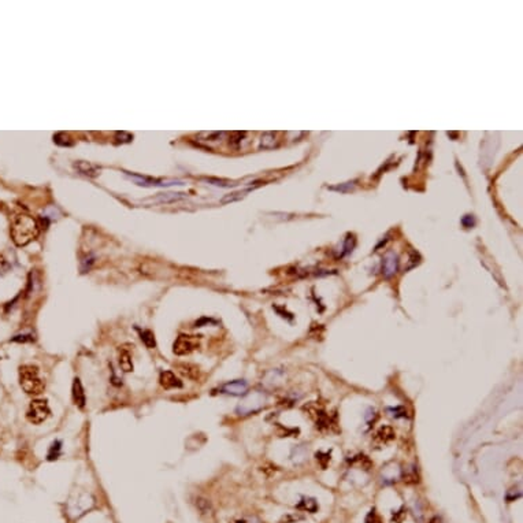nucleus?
<instances>
[{"label":"nucleus","instance_id":"nucleus-6","mask_svg":"<svg viewBox=\"0 0 523 523\" xmlns=\"http://www.w3.org/2000/svg\"><path fill=\"white\" fill-rule=\"evenodd\" d=\"M304 410L308 412V415L315 422V426L318 427L319 430H324L326 427H329V418H327L326 412L322 408L310 404V405H304Z\"/></svg>","mask_w":523,"mask_h":523},{"label":"nucleus","instance_id":"nucleus-30","mask_svg":"<svg viewBox=\"0 0 523 523\" xmlns=\"http://www.w3.org/2000/svg\"><path fill=\"white\" fill-rule=\"evenodd\" d=\"M299 521H303V517L301 515H298V514H291V515H286L281 519V523H296Z\"/></svg>","mask_w":523,"mask_h":523},{"label":"nucleus","instance_id":"nucleus-37","mask_svg":"<svg viewBox=\"0 0 523 523\" xmlns=\"http://www.w3.org/2000/svg\"><path fill=\"white\" fill-rule=\"evenodd\" d=\"M234 523H247V522H245V521H241V519H240V521H236Z\"/></svg>","mask_w":523,"mask_h":523},{"label":"nucleus","instance_id":"nucleus-14","mask_svg":"<svg viewBox=\"0 0 523 523\" xmlns=\"http://www.w3.org/2000/svg\"><path fill=\"white\" fill-rule=\"evenodd\" d=\"M120 366L121 369L125 371V373L133 371L132 355H130V352L127 351L126 348H121L120 349Z\"/></svg>","mask_w":523,"mask_h":523},{"label":"nucleus","instance_id":"nucleus-35","mask_svg":"<svg viewBox=\"0 0 523 523\" xmlns=\"http://www.w3.org/2000/svg\"><path fill=\"white\" fill-rule=\"evenodd\" d=\"M8 269H10V265L7 263V260L4 259V256H3V255L0 253V273L7 272Z\"/></svg>","mask_w":523,"mask_h":523},{"label":"nucleus","instance_id":"nucleus-2","mask_svg":"<svg viewBox=\"0 0 523 523\" xmlns=\"http://www.w3.org/2000/svg\"><path fill=\"white\" fill-rule=\"evenodd\" d=\"M21 388L27 395H40L46 389V384L40 378L39 369L33 364H24L20 367Z\"/></svg>","mask_w":523,"mask_h":523},{"label":"nucleus","instance_id":"nucleus-34","mask_svg":"<svg viewBox=\"0 0 523 523\" xmlns=\"http://www.w3.org/2000/svg\"><path fill=\"white\" fill-rule=\"evenodd\" d=\"M404 517H405V512H404V510H400L398 512H396V514H393V517H392V522L400 523L401 521H403Z\"/></svg>","mask_w":523,"mask_h":523},{"label":"nucleus","instance_id":"nucleus-24","mask_svg":"<svg viewBox=\"0 0 523 523\" xmlns=\"http://www.w3.org/2000/svg\"><path fill=\"white\" fill-rule=\"evenodd\" d=\"M53 141H55L58 146H62V147H70L72 144H73L72 141H69V137H67L65 133H58V134H55V136H53Z\"/></svg>","mask_w":523,"mask_h":523},{"label":"nucleus","instance_id":"nucleus-29","mask_svg":"<svg viewBox=\"0 0 523 523\" xmlns=\"http://www.w3.org/2000/svg\"><path fill=\"white\" fill-rule=\"evenodd\" d=\"M389 412H392V417H395V418L407 417V410H405L404 407H395V408H389Z\"/></svg>","mask_w":523,"mask_h":523},{"label":"nucleus","instance_id":"nucleus-3","mask_svg":"<svg viewBox=\"0 0 523 523\" xmlns=\"http://www.w3.org/2000/svg\"><path fill=\"white\" fill-rule=\"evenodd\" d=\"M51 415V410H50V405L47 403V400H33L29 408H27L26 418L27 421L30 423L33 424H40L43 422H46L47 418Z\"/></svg>","mask_w":523,"mask_h":523},{"label":"nucleus","instance_id":"nucleus-15","mask_svg":"<svg viewBox=\"0 0 523 523\" xmlns=\"http://www.w3.org/2000/svg\"><path fill=\"white\" fill-rule=\"evenodd\" d=\"M298 508L299 510L307 511V512H311V514H314V512H317V511H318V503H317L314 498H305V497H303V498H301V501L298 504Z\"/></svg>","mask_w":523,"mask_h":523},{"label":"nucleus","instance_id":"nucleus-4","mask_svg":"<svg viewBox=\"0 0 523 523\" xmlns=\"http://www.w3.org/2000/svg\"><path fill=\"white\" fill-rule=\"evenodd\" d=\"M200 347L199 338L196 336H188V334H179L173 345V352L177 356H185L196 351Z\"/></svg>","mask_w":523,"mask_h":523},{"label":"nucleus","instance_id":"nucleus-1","mask_svg":"<svg viewBox=\"0 0 523 523\" xmlns=\"http://www.w3.org/2000/svg\"><path fill=\"white\" fill-rule=\"evenodd\" d=\"M39 234V225L32 217L29 215H17L11 226V236L15 244L18 247L29 244Z\"/></svg>","mask_w":523,"mask_h":523},{"label":"nucleus","instance_id":"nucleus-26","mask_svg":"<svg viewBox=\"0 0 523 523\" xmlns=\"http://www.w3.org/2000/svg\"><path fill=\"white\" fill-rule=\"evenodd\" d=\"M207 182H210L212 185L222 186V188H233V186L237 185V184H234V182H229V181H224V179L217 178H207Z\"/></svg>","mask_w":523,"mask_h":523},{"label":"nucleus","instance_id":"nucleus-13","mask_svg":"<svg viewBox=\"0 0 523 523\" xmlns=\"http://www.w3.org/2000/svg\"><path fill=\"white\" fill-rule=\"evenodd\" d=\"M74 169L77 172H80L81 174H85V175H89V177H96L99 170L95 167L93 165H91L89 162H84V160H78L74 163Z\"/></svg>","mask_w":523,"mask_h":523},{"label":"nucleus","instance_id":"nucleus-36","mask_svg":"<svg viewBox=\"0 0 523 523\" xmlns=\"http://www.w3.org/2000/svg\"><path fill=\"white\" fill-rule=\"evenodd\" d=\"M429 523H441V519H440L438 517H434V518H431L430 522Z\"/></svg>","mask_w":523,"mask_h":523},{"label":"nucleus","instance_id":"nucleus-33","mask_svg":"<svg viewBox=\"0 0 523 523\" xmlns=\"http://www.w3.org/2000/svg\"><path fill=\"white\" fill-rule=\"evenodd\" d=\"M33 340L34 338L32 337V334H20V336L13 337V341H17V343H30Z\"/></svg>","mask_w":523,"mask_h":523},{"label":"nucleus","instance_id":"nucleus-27","mask_svg":"<svg viewBox=\"0 0 523 523\" xmlns=\"http://www.w3.org/2000/svg\"><path fill=\"white\" fill-rule=\"evenodd\" d=\"M115 140H117V143H130L133 140V136L130 133L118 132L115 134Z\"/></svg>","mask_w":523,"mask_h":523},{"label":"nucleus","instance_id":"nucleus-12","mask_svg":"<svg viewBox=\"0 0 523 523\" xmlns=\"http://www.w3.org/2000/svg\"><path fill=\"white\" fill-rule=\"evenodd\" d=\"M395 436H396L395 430L392 429L391 426H381L374 434V443L388 444L395 438Z\"/></svg>","mask_w":523,"mask_h":523},{"label":"nucleus","instance_id":"nucleus-19","mask_svg":"<svg viewBox=\"0 0 523 523\" xmlns=\"http://www.w3.org/2000/svg\"><path fill=\"white\" fill-rule=\"evenodd\" d=\"M140 338L141 341L146 344L147 348L152 349L156 347V341H155V337H153V333L151 330H143L140 331Z\"/></svg>","mask_w":523,"mask_h":523},{"label":"nucleus","instance_id":"nucleus-20","mask_svg":"<svg viewBox=\"0 0 523 523\" xmlns=\"http://www.w3.org/2000/svg\"><path fill=\"white\" fill-rule=\"evenodd\" d=\"M60 450H62V441L59 440L53 441L48 452V460H56L60 456Z\"/></svg>","mask_w":523,"mask_h":523},{"label":"nucleus","instance_id":"nucleus-21","mask_svg":"<svg viewBox=\"0 0 523 523\" xmlns=\"http://www.w3.org/2000/svg\"><path fill=\"white\" fill-rule=\"evenodd\" d=\"M248 193V191H243V192H234L230 193V195H226L224 199L221 200L222 204H226V203H233V201H239V200L244 199L245 195Z\"/></svg>","mask_w":523,"mask_h":523},{"label":"nucleus","instance_id":"nucleus-22","mask_svg":"<svg viewBox=\"0 0 523 523\" xmlns=\"http://www.w3.org/2000/svg\"><path fill=\"white\" fill-rule=\"evenodd\" d=\"M353 247H355V237H353L352 234H348V236H347V239H345L344 251H343V253H341V258L345 256V255H348V253H351L352 249H353Z\"/></svg>","mask_w":523,"mask_h":523},{"label":"nucleus","instance_id":"nucleus-9","mask_svg":"<svg viewBox=\"0 0 523 523\" xmlns=\"http://www.w3.org/2000/svg\"><path fill=\"white\" fill-rule=\"evenodd\" d=\"M159 384L162 388H165L167 391L182 388V381L173 371H162L159 377Z\"/></svg>","mask_w":523,"mask_h":523},{"label":"nucleus","instance_id":"nucleus-8","mask_svg":"<svg viewBox=\"0 0 523 523\" xmlns=\"http://www.w3.org/2000/svg\"><path fill=\"white\" fill-rule=\"evenodd\" d=\"M398 270V258L395 252H389L382 260L381 272L385 278H392Z\"/></svg>","mask_w":523,"mask_h":523},{"label":"nucleus","instance_id":"nucleus-7","mask_svg":"<svg viewBox=\"0 0 523 523\" xmlns=\"http://www.w3.org/2000/svg\"><path fill=\"white\" fill-rule=\"evenodd\" d=\"M127 175H130V178L134 179L139 185L141 186H172V185H182L181 182H177V181H162V179H155L149 178V177H144V175H139V174H132V173L125 172Z\"/></svg>","mask_w":523,"mask_h":523},{"label":"nucleus","instance_id":"nucleus-17","mask_svg":"<svg viewBox=\"0 0 523 523\" xmlns=\"http://www.w3.org/2000/svg\"><path fill=\"white\" fill-rule=\"evenodd\" d=\"M275 146V133L273 132H266L262 134V139H260V148L263 149H270L273 147Z\"/></svg>","mask_w":523,"mask_h":523},{"label":"nucleus","instance_id":"nucleus-28","mask_svg":"<svg viewBox=\"0 0 523 523\" xmlns=\"http://www.w3.org/2000/svg\"><path fill=\"white\" fill-rule=\"evenodd\" d=\"M196 505L199 507V510L203 512V514H207L208 511L211 510V505H210V503L207 501V500H204V498H198L196 500Z\"/></svg>","mask_w":523,"mask_h":523},{"label":"nucleus","instance_id":"nucleus-18","mask_svg":"<svg viewBox=\"0 0 523 523\" xmlns=\"http://www.w3.org/2000/svg\"><path fill=\"white\" fill-rule=\"evenodd\" d=\"M185 195L184 193H160L156 198V201L159 203H172V201H177L179 199H184Z\"/></svg>","mask_w":523,"mask_h":523},{"label":"nucleus","instance_id":"nucleus-32","mask_svg":"<svg viewBox=\"0 0 523 523\" xmlns=\"http://www.w3.org/2000/svg\"><path fill=\"white\" fill-rule=\"evenodd\" d=\"M462 224H463L464 227L470 229V227H474V225H475V219H474L473 215H464L462 218Z\"/></svg>","mask_w":523,"mask_h":523},{"label":"nucleus","instance_id":"nucleus-31","mask_svg":"<svg viewBox=\"0 0 523 523\" xmlns=\"http://www.w3.org/2000/svg\"><path fill=\"white\" fill-rule=\"evenodd\" d=\"M366 523H381V518L378 517V514L375 512V510H371L369 514H367V517H366V521H364Z\"/></svg>","mask_w":523,"mask_h":523},{"label":"nucleus","instance_id":"nucleus-23","mask_svg":"<svg viewBox=\"0 0 523 523\" xmlns=\"http://www.w3.org/2000/svg\"><path fill=\"white\" fill-rule=\"evenodd\" d=\"M355 185H356V181H352V182H345V184H340L337 186H330V189L333 191H340V192H351L355 189Z\"/></svg>","mask_w":523,"mask_h":523},{"label":"nucleus","instance_id":"nucleus-10","mask_svg":"<svg viewBox=\"0 0 523 523\" xmlns=\"http://www.w3.org/2000/svg\"><path fill=\"white\" fill-rule=\"evenodd\" d=\"M247 391H248V384L243 379L227 382V384H225L221 388L222 393L232 395V396H244V395H247Z\"/></svg>","mask_w":523,"mask_h":523},{"label":"nucleus","instance_id":"nucleus-5","mask_svg":"<svg viewBox=\"0 0 523 523\" xmlns=\"http://www.w3.org/2000/svg\"><path fill=\"white\" fill-rule=\"evenodd\" d=\"M266 398L263 396V393L260 392H253L252 395L247 396L244 398V401L240 404L237 407V412L240 415H249V414H255L256 411L262 410L265 407Z\"/></svg>","mask_w":523,"mask_h":523},{"label":"nucleus","instance_id":"nucleus-25","mask_svg":"<svg viewBox=\"0 0 523 523\" xmlns=\"http://www.w3.org/2000/svg\"><path fill=\"white\" fill-rule=\"evenodd\" d=\"M315 457H317V460L319 462L322 469H326V467H327V463L330 462V453H327V452H326V453L318 452V453L315 455Z\"/></svg>","mask_w":523,"mask_h":523},{"label":"nucleus","instance_id":"nucleus-11","mask_svg":"<svg viewBox=\"0 0 523 523\" xmlns=\"http://www.w3.org/2000/svg\"><path fill=\"white\" fill-rule=\"evenodd\" d=\"M72 391H73L74 404H75L78 408L84 410V408H85L86 398H85V392H84V388H82V384H81L80 378H74L73 389H72Z\"/></svg>","mask_w":523,"mask_h":523},{"label":"nucleus","instance_id":"nucleus-16","mask_svg":"<svg viewBox=\"0 0 523 523\" xmlns=\"http://www.w3.org/2000/svg\"><path fill=\"white\" fill-rule=\"evenodd\" d=\"M177 369L179 370V373H182L185 377L191 378V379H196L199 377V369L192 364H178Z\"/></svg>","mask_w":523,"mask_h":523}]
</instances>
